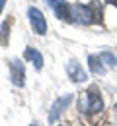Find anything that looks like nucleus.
Listing matches in <instances>:
<instances>
[{
  "mask_svg": "<svg viewBox=\"0 0 117 126\" xmlns=\"http://www.w3.org/2000/svg\"><path fill=\"white\" fill-rule=\"evenodd\" d=\"M80 109L84 112H100L103 109V99L98 93L96 87H90L86 93L82 95V101H80Z\"/></svg>",
  "mask_w": 117,
  "mask_h": 126,
  "instance_id": "nucleus-1",
  "label": "nucleus"
},
{
  "mask_svg": "<svg viewBox=\"0 0 117 126\" xmlns=\"http://www.w3.org/2000/svg\"><path fill=\"white\" fill-rule=\"evenodd\" d=\"M70 10H72V19L78 21V23H82V25H90V23L96 21V16H94V12H92V6L76 4V6H72Z\"/></svg>",
  "mask_w": 117,
  "mask_h": 126,
  "instance_id": "nucleus-2",
  "label": "nucleus"
},
{
  "mask_svg": "<svg viewBox=\"0 0 117 126\" xmlns=\"http://www.w3.org/2000/svg\"><path fill=\"white\" fill-rule=\"evenodd\" d=\"M70 101H72V95H65V97L57 99V103L53 105V109H51V112H49V122H55V120L61 116V112L65 110V107L70 105Z\"/></svg>",
  "mask_w": 117,
  "mask_h": 126,
  "instance_id": "nucleus-7",
  "label": "nucleus"
},
{
  "mask_svg": "<svg viewBox=\"0 0 117 126\" xmlns=\"http://www.w3.org/2000/svg\"><path fill=\"white\" fill-rule=\"evenodd\" d=\"M67 74L70 76V79L74 83H82L84 79H86V72L82 70V66L76 62V60H70L67 64Z\"/></svg>",
  "mask_w": 117,
  "mask_h": 126,
  "instance_id": "nucleus-6",
  "label": "nucleus"
},
{
  "mask_svg": "<svg viewBox=\"0 0 117 126\" xmlns=\"http://www.w3.org/2000/svg\"><path fill=\"white\" fill-rule=\"evenodd\" d=\"M10 76H12V83L18 87H22L25 83V68L22 60H18V58L10 60Z\"/></svg>",
  "mask_w": 117,
  "mask_h": 126,
  "instance_id": "nucleus-4",
  "label": "nucleus"
},
{
  "mask_svg": "<svg viewBox=\"0 0 117 126\" xmlns=\"http://www.w3.org/2000/svg\"><path fill=\"white\" fill-rule=\"evenodd\" d=\"M23 56H25L27 60H31L37 70L43 68V56L39 54V50H35V48H25V54H23Z\"/></svg>",
  "mask_w": 117,
  "mask_h": 126,
  "instance_id": "nucleus-9",
  "label": "nucleus"
},
{
  "mask_svg": "<svg viewBox=\"0 0 117 126\" xmlns=\"http://www.w3.org/2000/svg\"><path fill=\"white\" fill-rule=\"evenodd\" d=\"M109 4H113V6H117V0H107Z\"/></svg>",
  "mask_w": 117,
  "mask_h": 126,
  "instance_id": "nucleus-13",
  "label": "nucleus"
},
{
  "mask_svg": "<svg viewBox=\"0 0 117 126\" xmlns=\"http://www.w3.org/2000/svg\"><path fill=\"white\" fill-rule=\"evenodd\" d=\"M10 19H6L4 23H2V31H0V45L2 47H6L8 45V37H10Z\"/></svg>",
  "mask_w": 117,
  "mask_h": 126,
  "instance_id": "nucleus-10",
  "label": "nucleus"
},
{
  "mask_svg": "<svg viewBox=\"0 0 117 126\" xmlns=\"http://www.w3.org/2000/svg\"><path fill=\"white\" fill-rule=\"evenodd\" d=\"M88 66H90V70H92L96 76H103V74H105V66H103L100 56L90 54V56H88Z\"/></svg>",
  "mask_w": 117,
  "mask_h": 126,
  "instance_id": "nucleus-8",
  "label": "nucleus"
},
{
  "mask_svg": "<svg viewBox=\"0 0 117 126\" xmlns=\"http://www.w3.org/2000/svg\"><path fill=\"white\" fill-rule=\"evenodd\" d=\"M29 126H37V124H29Z\"/></svg>",
  "mask_w": 117,
  "mask_h": 126,
  "instance_id": "nucleus-14",
  "label": "nucleus"
},
{
  "mask_svg": "<svg viewBox=\"0 0 117 126\" xmlns=\"http://www.w3.org/2000/svg\"><path fill=\"white\" fill-rule=\"evenodd\" d=\"M27 17L31 21V27H33L35 33H39V35L47 33V21H45V16H43V12L39 8H29L27 10Z\"/></svg>",
  "mask_w": 117,
  "mask_h": 126,
  "instance_id": "nucleus-3",
  "label": "nucleus"
},
{
  "mask_svg": "<svg viewBox=\"0 0 117 126\" xmlns=\"http://www.w3.org/2000/svg\"><path fill=\"white\" fill-rule=\"evenodd\" d=\"M2 8H4V0H0V14H2Z\"/></svg>",
  "mask_w": 117,
  "mask_h": 126,
  "instance_id": "nucleus-12",
  "label": "nucleus"
},
{
  "mask_svg": "<svg viewBox=\"0 0 117 126\" xmlns=\"http://www.w3.org/2000/svg\"><path fill=\"white\" fill-rule=\"evenodd\" d=\"M100 58H101V62H105V66H109V68H113L117 64V58L111 54V52H101Z\"/></svg>",
  "mask_w": 117,
  "mask_h": 126,
  "instance_id": "nucleus-11",
  "label": "nucleus"
},
{
  "mask_svg": "<svg viewBox=\"0 0 117 126\" xmlns=\"http://www.w3.org/2000/svg\"><path fill=\"white\" fill-rule=\"evenodd\" d=\"M47 2H49V6L53 8L55 16H59L63 21H70L72 19V10H70V6L67 4V0H47Z\"/></svg>",
  "mask_w": 117,
  "mask_h": 126,
  "instance_id": "nucleus-5",
  "label": "nucleus"
}]
</instances>
